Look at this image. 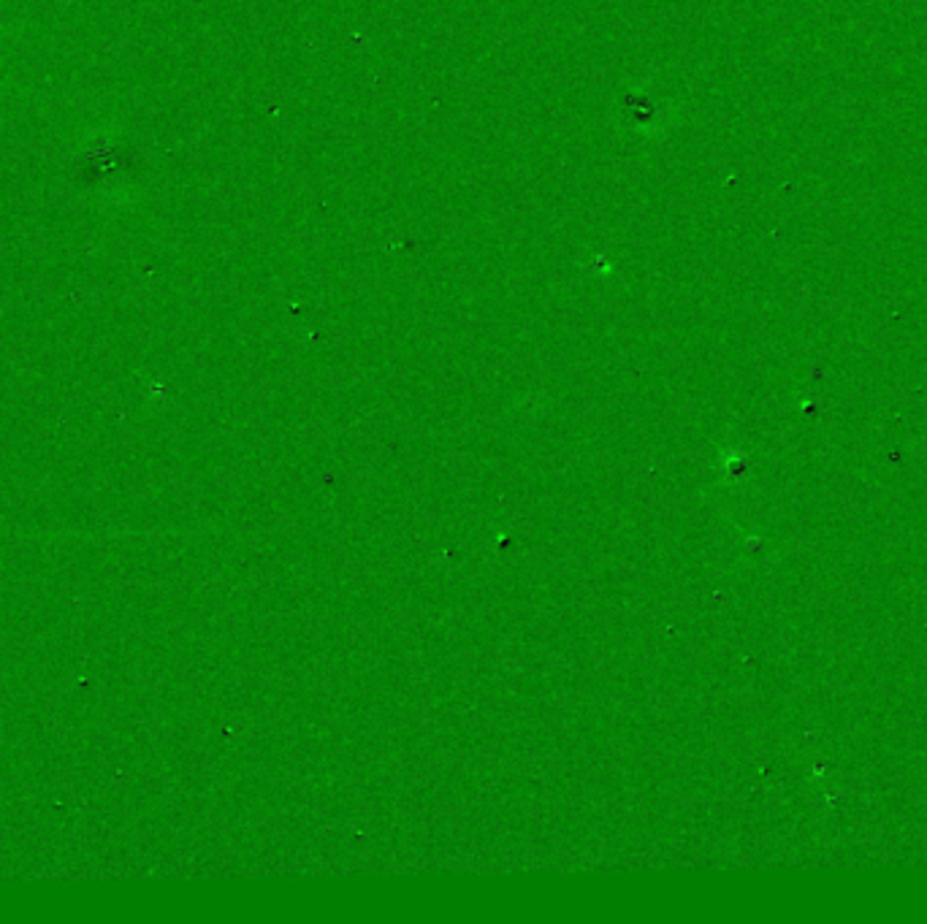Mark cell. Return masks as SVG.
Wrapping results in <instances>:
<instances>
[{"mask_svg": "<svg viewBox=\"0 0 927 924\" xmlns=\"http://www.w3.org/2000/svg\"><path fill=\"white\" fill-rule=\"evenodd\" d=\"M0 33H3V30H0Z\"/></svg>", "mask_w": 927, "mask_h": 924, "instance_id": "cell-1", "label": "cell"}]
</instances>
